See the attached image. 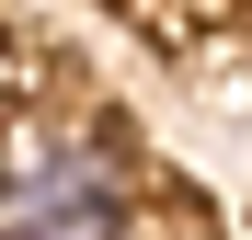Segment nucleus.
Segmentation results:
<instances>
[{
  "mask_svg": "<svg viewBox=\"0 0 252 240\" xmlns=\"http://www.w3.org/2000/svg\"><path fill=\"white\" fill-rule=\"evenodd\" d=\"M126 229V149H34L0 183V240H115Z\"/></svg>",
  "mask_w": 252,
  "mask_h": 240,
  "instance_id": "1",
  "label": "nucleus"
}]
</instances>
